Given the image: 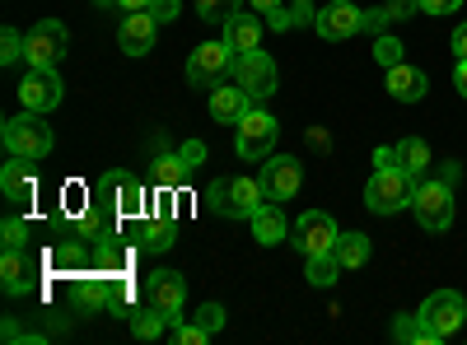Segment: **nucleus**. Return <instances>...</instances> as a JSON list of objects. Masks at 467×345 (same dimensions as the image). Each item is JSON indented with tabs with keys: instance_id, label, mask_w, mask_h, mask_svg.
I'll use <instances>...</instances> for the list:
<instances>
[{
	"instance_id": "f257e3e1",
	"label": "nucleus",
	"mask_w": 467,
	"mask_h": 345,
	"mask_svg": "<svg viewBox=\"0 0 467 345\" xmlns=\"http://www.w3.org/2000/svg\"><path fill=\"white\" fill-rule=\"evenodd\" d=\"M206 201L224 219H253L266 206V187H262V178H215Z\"/></svg>"
},
{
	"instance_id": "f03ea898",
	"label": "nucleus",
	"mask_w": 467,
	"mask_h": 345,
	"mask_svg": "<svg viewBox=\"0 0 467 345\" xmlns=\"http://www.w3.org/2000/svg\"><path fill=\"white\" fill-rule=\"evenodd\" d=\"M0 140H5L10 155L19 159H47L52 155V127H47V112H19V117H5L0 127Z\"/></svg>"
},
{
	"instance_id": "7ed1b4c3",
	"label": "nucleus",
	"mask_w": 467,
	"mask_h": 345,
	"mask_svg": "<svg viewBox=\"0 0 467 345\" xmlns=\"http://www.w3.org/2000/svg\"><path fill=\"white\" fill-rule=\"evenodd\" d=\"M411 215L425 234H444L453 224V182L444 178H420L416 182V197H411Z\"/></svg>"
},
{
	"instance_id": "20e7f679",
	"label": "nucleus",
	"mask_w": 467,
	"mask_h": 345,
	"mask_svg": "<svg viewBox=\"0 0 467 345\" xmlns=\"http://www.w3.org/2000/svg\"><path fill=\"white\" fill-rule=\"evenodd\" d=\"M276 136H281V122L271 117L266 107H248L244 112V122H239V140H234V149H239V159H248V164H262L271 149H276Z\"/></svg>"
},
{
	"instance_id": "39448f33",
	"label": "nucleus",
	"mask_w": 467,
	"mask_h": 345,
	"mask_svg": "<svg viewBox=\"0 0 467 345\" xmlns=\"http://www.w3.org/2000/svg\"><path fill=\"white\" fill-rule=\"evenodd\" d=\"M411 197H416V182L402 168H374V178L365 187V206L374 215H398L402 206H411Z\"/></svg>"
},
{
	"instance_id": "423d86ee",
	"label": "nucleus",
	"mask_w": 467,
	"mask_h": 345,
	"mask_svg": "<svg viewBox=\"0 0 467 345\" xmlns=\"http://www.w3.org/2000/svg\"><path fill=\"white\" fill-rule=\"evenodd\" d=\"M234 61H239V56L229 52L224 37H220V43H202V47H192V56H187V80L197 89H215L224 75L234 70Z\"/></svg>"
},
{
	"instance_id": "0eeeda50",
	"label": "nucleus",
	"mask_w": 467,
	"mask_h": 345,
	"mask_svg": "<svg viewBox=\"0 0 467 345\" xmlns=\"http://www.w3.org/2000/svg\"><path fill=\"white\" fill-rule=\"evenodd\" d=\"M234 80L248 89L253 103H262V98H271V94L281 89V70H276V61L257 47V52H244L239 61H234Z\"/></svg>"
},
{
	"instance_id": "6e6552de",
	"label": "nucleus",
	"mask_w": 467,
	"mask_h": 345,
	"mask_svg": "<svg viewBox=\"0 0 467 345\" xmlns=\"http://www.w3.org/2000/svg\"><path fill=\"white\" fill-rule=\"evenodd\" d=\"M416 313H420V322L431 327L440 340H449V336L462 327V318H467V299H462L458 289H435V294L425 299Z\"/></svg>"
},
{
	"instance_id": "1a4fd4ad",
	"label": "nucleus",
	"mask_w": 467,
	"mask_h": 345,
	"mask_svg": "<svg viewBox=\"0 0 467 345\" xmlns=\"http://www.w3.org/2000/svg\"><path fill=\"white\" fill-rule=\"evenodd\" d=\"M24 37H28V47H24L28 66H57L66 56V47H70V33H66L61 19H37Z\"/></svg>"
},
{
	"instance_id": "9d476101",
	"label": "nucleus",
	"mask_w": 467,
	"mask_h": 345,
	"mask_svg": "<svg viewBox=\"0 0 467 345\" xmlns=\"http://www.w3.org/2000/svg\"><path fill=\"white\" fill-rule=\"evenodd\" d=\"M19 98H24L28 112H52V107H61L66 85H61L57 66H28V75L19 80Z\"/></svg>"
},
{
	"instance_id": "9b49d317",
	"label": "nucleus",
	"mask_w": 467,
	"mask_h": 345,
	"mask_svg": "<svg viewBox=\"0 0 467 345\" xmlns=\"http://www.w3.org/2000/svg\"><path fill=\"white\" fill-rule=\"evenodd\" d=\"M337 238H341V228H337V219H332L327 210H304V215L295 219V238H290V243H295L304 257H314V252H332Z\"/></svg>"
},
{
	"instance_id": "f8f14e48",
	"label": "nucleus",
	"mask_w": 467,
	"mask_h": 345,
	"mask_svg": "<svg viewBox=\"0 0 467 345\" xmlns=\"http://www.w3.org/2000/svg\"><path fill=\"white\" fill-rule=\"evenodd\" d=\"M145 303H154L169 322H178L182 303H187V280L173 271V266H160V271H150V280H145Z\"/></svg>"
},
{
	"instance_id": "ddd939ff",
	"label": "nucleus",
	"mask_w": 467,
	"mask_h": 345,
	"mask_svg": "<svg viewBox=\"0 0 467 345\" xmlns=\"http://www.w3.org/2000/svg\"><path fill=\"white\" fill-rule=\"evenodd\" d=\"M257 178L266 187V201H290V197H299V187H304V168L290 155H266Z\"/></svg>"
},
{
	"instance_id": "4468645a",
	"label": "nucleus",
	"mask_w": 467,
	"mask_h": 345,
	"mask_svg": "<svg viewBox=\"0 0 467 345\" xmlns=\"http://www.w3.org/2000/svg\"><path fill=\"white\" fill-rule=\"evenodd\" d=\"M314 28H318V37H327V43H346V37L365 33V10L350 5V0H332L327 10H318Z\"/></svg>"
},
{
	"instance_id": "2eb2a0df",
	"label": "nucleus",
	"mask_w": 467,
	"mask_h": 345,
	"mask_svg": "<svg viewBox=\"0 0 467 345\" xmlns=\"http://www.w3.org/2000/svg\"><path fill=\"white\" fill-rule=\"evenodd\" d=\"M154 37H160V19H154L150 10H131L122 24H117V47H122L127 56H145L154 47Z\"/></svg>"
},
{
	"instance_id": "dca6fc26",
	"label": "nucleus",
	"mask_w": 467,
	"mask_h": 345,
	"mask_svg": "<svg viewBox=\"0 0 467 345\" xmlns=\"http://www.w3.org/2000/svg\"><path fill=\"white\" fill-rule=\"evenodd\" d=\"M202 155H206V149H202L197 140H187V145L178 149V155H164L160 164H154V182H160L164 191L182 187V182H187V173H192V168L202 164Z\"/></svg>"
},
{
	"instance_id": "f3484780",
	"label": "nucleus",
	"mask_w": 467,
	"mask_h": 345,
	"mask_svg": "<svg viewBox=\"0 0 467 345\" xmlns=\"http://www.w3.org/2000/svg\"><path fill=\"white\" fill-rule=\"evenodd\" d=\"M224 43H229L234 56H244V52H257V47H262V19H257L253 5L224 19Z\"/></svg>"
},
{
	"instance_id": "a211bd4d",
	"label": "nucleus",
	"mask_w": 467,
	"mask_h": 345,
	"mask_svg": "<svg viewBox=\"0 0 467 345\" xmlns=\"http://www.w3.org/2000/svg\"><path fill=\"white\" fill-rule=\"evenodd\" d=\"M33 159H19L10 155V164L0 168V191H5V201L24 206V201H37V173L28 168Z\"/></svg>"
},
{
	"instance_id": "6ab92c4d",
	"label": "nucleus",
	"mask_w": 467,
	"mask_h": 345,
	"mask_svg": "<svg viewBox=\"0 0 467 345\" xmlns=\"http://www.w3.org/2000/svg\"><path fill=\"white\" fill-rule=\"evenodd\" d=\"M248 107H253V98H248V89H244L239 80H234V85H215V89H211V117H215V122L239 127Z\"/></svg>"
},
{
	"instance_id": "aec40b11",
	"label": "nucleus",
	"mask_w": 467,
	"mask_h": 345,
	"mask_svg": "<svg viewBox=\"0 0 467 345\" xmlns=\"http://www.w3.org/2000/svg\"><path fill=\"white\" fill-rule=\"evenodd\" d=\"M425 89H431V80H425V70H416L411 61L388 66V94H393L398 103H420Z\"/></svg>"
},
{
	"instance_id": "412c9836",
	"label": "nucleus",
	"mask_w": 467,
	"mask_h": 345,
	"mask_svg": "<svg viewBox=\"0 0 467 345\" xmlns=\"http://www.w3.org/2000/svg\"><path fill=\"white\" fill-rule=\"evenodd\" d=\"M253 238H257L262 248H276V243H285V238H290V224H285L281 201H266V206L253 215Z\"/></svg>"
},
{
	"instance_id": "4be33fe9",
	"label": "nucleus",
	"mask_w": 467,
	"mask_h": 345,
	"mask_svg": "<svg viewBox=\"0 0 467 345\" xmlns=\"http://www.w3.org/2000/svg\"><path fill=\"white\" fill-rule=\"evenodd\" d=\"M80 309L85 313H99V309H112V299H117V276L103 271V276H80Z\"/></svg>"
},
{
	"instance_id": "5701e85b",
	"label": "nucleus",
	"mask_w": 467,
	"mask_h": 345,
	"mask_svg": "<svg viewBox=\"0 0 467 345\" xmlns=\"http://www.w3.org/2000/svg\"><path fill=\"white\" fill-rule=\"evenodd\" d=\"M393 149H398V168H402L411 182H420L425 168H431V145H425L420 136H407V140H398Z\"/></svg>"
},
{
	"instance_id": "b1692460",
	"label": "nucleus",
	"mask_w": 467,
	"mask_h": 345,
	"mask_svg": "<svg viewBox=\"0 0 467 345\" xmlns=\"http://www.w3.org/2000/svg\"><path fill=\"white\" fill-rule=\"evenodd\" d=\"M178 238V224L169 215H154V219H140V252H169Z\"/></svg>"
},
{
	"instance_id": "393cba45",
	"label": "nucleus",
	"mask_w": 467,
	"mask_h": 345,
	"mask_svg": "<svg viewBox=\"0 0 467 345\" xmlns=\"http://www.w3.org/2000/svg\"><path fill=\"white\" fill-rule=\"evenodd\" d=\"M117 215H122V219H150V191L131 173L122 182V197H117Z\"/></svg>"
},
{
	"instance_id": "a878e982",
	"label": "nucleus",
	"mask_w": 467,
	"mask_h": 345,
	"mask_svg": "<svg viewBox=\"0 0 467 345\" xmlns=\"http://www.w3.org/2000/svg\"><path fill=\"white\" fill-rule=\"evenodd\" d=\"M0 285H5V294H28V261L19 248H5V261H0Z\"/></svg>"
},
{
	"instance_id": "bb28decb",
	"label": "nucleus",
	"mask_w": 467,
	"mask_h": 345,
	"mask_svg": "<svg viewBox=\"0 0 467 345\" xmlns=\"http://www.w3.org/2000/svg\"><path fill=\"white\" fill-rule=\"evenodd\" d=\"M332 252H337V261H341V271H360V266L369 261V238H365V234H341Z\"/></svg>"
},
{
	"instance_id": "cd10ccee",
	"label": "nucleus",
	"mask_w": 467,
	"mask_h": 345,
	"mask_svg": "<svg viewBox=\"0 0 467 345\" xmlns=\"http://www.w3.org/2000/svg\"><path fill=\"white\" fill-rule=\"evenodd\" d=\"M318 19V10H308V5H299V0H285V5H276L266 15V24L276 28V33H290V28H299V24H314Z\"/></svg>"
},
{
	"instance_id": "c85d7f7f",
	"label": "nucleus",
	"mask_w": 467,
	"mask_h": 345,
	"mask_svg": "<svg viewBox=\"0 0 467 345\" xmlns=\"http://www.w3.org/2000/svg\"><path fill=\"white\" fill-rule=\"evenodd\" d=\"M304 276H308V285H318V289L337 285V276H341L337 252H314V257H308V266H304Z\"/></svg>"
},
{
	"instance_id": "c756f323",
	"label": "nucleus",
	"mask_w": 467,
	"mask_h": 345,
	"mask_svg": "<svg viewBox=\"0 0 467 345\" xmlns=\"http://www.w3.org/2000/svg\"><path fill=\"white\" fill-rule=\"evenodd\" d=\"M393 336H398L402 345H440V336L420 322V313H402V318L393 322Z\"/></svg>"
},
{
	"instance_id": "7c9ffc66",
	"label": "nucleus",
	"mask_w": 467,
	"mask_h": 345,
	"mask_svg": "<svg viewBox=\"0 0 467 345\" xmlns=\"http://www.w3.org/2000/svg\"><path fill=\"white\" fill-rule=\"evenodd\" d=\"M164 327H169V318H164L160 309H154V303H150L145 313H131V331H136L140 340H160V336H164Z\"/></svg>"
},
{
	"instance_id": "2f4dec72",
	"label": "nucleus",
	"mask_w": 467,
	"mask_h": 345,
	"mask_svg": "<svg viewBox=\"0 0 467 345\" xmlns=\"http://www.w3.org/2000/svg\"><path fill=\"white\" fill-rule=\"evenodd\" d=\"M374 61L388 70V66H398V61H407V47L398 43V37H388V33H379L374 37Z\"/></svg>"
},
{
	"instance_id": "473e14b6",
	"label": "nucleus",
	"mask_w": 467,
	"mask_h": 345,
	"mask_svg": "<svg viewBox=\"0 0 467 345\" xmlns=\"http://www.w3.org/2000/svg\"><path fill=\"white\" fill-rule=\"evenodd\" d=\"M239 10H244V0H197V15H202L206 24H215V19L224 24L229 15H239Z\"/></svg>"
},
{
	"instance_id": "72a5a7b5",
	"label": "nucleus",
	"mask_w": 467,
	"mask_h": 345,
	"mask_svg": "<svg viewBox=\"0 0 467 345\" xmlns=\"http://www.w3.org/2000/svg\"><path fill=\"white\" fill-rule=\"evenodd\" d=\"M24 47H28V37H24L19 28H5V33H0V61H5V66L24 61Z\"/></svg>"
},
{
	"instance_id": "f704fd0d",
	"label": "nucleus",
	"mask_w": 467,
	"mask_h": 345,
	"mask_svg": "<svg viewBox=\"0 0 467 345\" xmlns=\"http://www.w3.org/2000/svg\"><path fill=\"white\" fill-rule=\"evenodd\" d=\"M169 336H173L178 345H206V340H211V331H206V327L182 322V318H178V322H169Z\"/></svg>"
},
{
	"instance_id": "c9c22d12",
	"label": "nucleus",
	"mask_w": 467,
	"mask_h": 345,
	"mask_svg": "<svg viewBox=\"0 0 467 345\" xmlns=\"http://www.w3.org/2000/svg\"><path fill=\"white\" fill-rule=\"evenodd\" d=\"M0 234H5V238H0L5 248H19V252L28 248V224H24V219H15V215H10L5 224H0Z\"/></svg>"
},
{
	"instance_id": "e433bc0d",
	"label": "nucleus",
	"mask_w": 467,
	"mask_h": 345,
	"mask_svg": "<svg viewBox=\"0 0 467 345\" xmlns=\"http://www.w3.org/2000/svg\"><path fill=\"white\" fill-rule=\"evenodd\" d=\"M197 327H206L211 336L224 327V309H220V303H206V309H197Z\"/></svg>"
},
{
	"instance_id": "4c0bfd02",
	"label": "nucleus",
	"mask_w": 467,
	"mask_h": 345,
	"mask_svg": "<svg viewBox=\"0 0 467 345\" xmlns=\"http://www.w3.org/2000/svg\"><path fill=\"white\" fill-rule=\"evenodd\" d=\"M150 15L160 19V24H173L182 10H178V0H154V5H150Z\"/></svg>"
},
{
	"instance_id": "58836bf2",
	"label": "nucleus",
	"mask_w": 467,
	"mask_h": 345,
	"mask_svg": "<svg viewBox=\"0 0 467 345\" xmlns=\"http://www.w3.org/2000/svg\"><path fill=\"white\" fill-rule=\"evenodd\" d=\"M420 10V0H388V19H411Z\"/></svg>"
},
{
	"instance_id": "ea45409f",
	"label": "nucleus",
	"mask_w": 467,
	"mask_h": 345,
	"mask_svg": "<svg viewBox=\"0 0 467 345\" xmlns=\"http://www.w3.org/2000/svg\"><path fill=\"white\" fill-rule=\"evenodd\" d=\"M462 0H420V15H453Z\"/></svg>"
},
{
	"instance_id": "a19ab883",
	"label": "nucleus",
	"mask_w": 467,
	"mask_h": 345,
	"mask_svg": "<svg viewBox=\"0 0 467 345\" xmlns=\"http://www.w3.org/2000/svg\"><path fill=\"white\" fill-rule=\"evenodd\" d=\"M388 24H393V19H388V5L383 10H365V33H383Z\"/></svg>"
},
{
	"instance_id": "79ce46f5",
	"label": "nucleus",
	"mask_w": 467,
	"mask_h": 345,
	"mask_svg": "<svg viewBox=\"0 0 467 345\" xmlns=\"http://www.w3.org/2000/svg\"><path fill=\"white\" fill-rule=\"evenodd\" d=\"M374 168H398V149L393 145H379L374 149Z\"/></svg>"
},
{
	"instance_id": "37998d69",
	"label": "nucleus",
	"mask_w": 467,
	"mask_h": 345,
	"mask_svg": "<svg viewBox=\"0 0 467 345\" xmlns=\"http://www.w3.org/2000/svg\"><path fill=\"white\" fill-rule=\"evenodd\" d=\"M453 89L467 98V56H458V66H453Z\"/></svg>"
},
{
	"instance_id": "c03bdc74",
	"label": "nucleus",
	"mask_w": 467,
	"mask_h": 345,
	"mask_svg": "<svg viewBox=\"0 0 467 345\" xmlns=\"http://www.w3.org/2000/svg\"><path fill=\"white\" fill-rule=\"evenodd\" d=\"M453 56H467V19L453 28Z\"/></svg>"
},
{
	"instance_id": "a18cd8bd",
	"label": "nucleus",
	"mask_w": 467,
	"mask_h": 345,
	"mask_svg": "<svg viewBox=\"0 0 467 345\" xmlns=\"http://www.w3.org/2000/svg\"><path fill=\"white\" fill-rule=\"evenodd\" d=\"M248 5H253L257 15H271V10H276V5H285V0H248Z\"/></svg>"
},
{
	"instance_id": "49530a36",
	"label": "nucleus",
	"mask_w": 467,
	"mask_h": 345,
	"mask_svg": "<svg viewBox=\"0 0 467 345\" xmlns=\"http://www.w3.org/2000/svg\"><path fill=\"white\" fill-rule=\"evenodd\" d=\"M117 5H122V10L131 15V10H150V5H154V0H117Z\"/></svg>"
},
{
	"instance_id": "de8ad7c7",
	"label": "nucleus",
	"mask_w": 467,
	"mask_h": 345,
	"mask_svg": "<svg viewBox=\"0 0 467 345\" xmlns=\"http://www.w3.org/2000/svg\"><path fill=\"white\" fill-rule=\"evenodd\" d=\"M94 5H117V0H94Z\"/></svg>"
},
{
	"instance_id": "09e8293b",
	"label": "nucleus",
	"mask_w": 467,
	"mask_h": 345,
	"mask_svg": "<svg viewBox=\"0 0 467 345\" xmlns=\"http://www.w3.org/2000/svg\"><path fill=\"white\" fill-rule=\"evenodd\" d=\"M299 5H314V0H299Z\"/></svg>"
}]
</instances>
